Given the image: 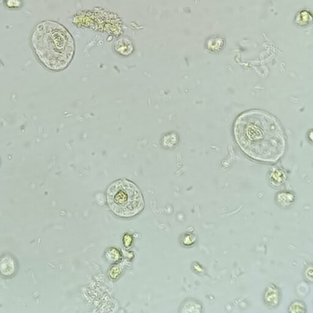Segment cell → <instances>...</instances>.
I'll return each mask as SVG.
<instances>
[{
	"label": "cell",
	"instance_id": "6da1fadb",
	"mask_svg": "<svg viewBox=\"0 0 313 313\" xmlns=\"http://www.w3.org/2000/svg\"><path fill=\"white\" fill-rule=\"evenodd\" d=\"M234 136L238 147L252 159L275 163L285 153L286 138L278 119L261 110H250L237 117Z\"/></svg>",
	"mask_w": 313,
	"mask_h": 313
},
{
	"label": "cell",
	"instance_id": "7a4b0ae2",
	"mask_svg": "<svg viewBox=\"0 0 313 313\" xmlns=\"http://www.w3.org/2000/svg\"><path fill=\"white\" fill-rule=\"evenodd\" d=\"M31 44L38 61L49 71H62L73 59V38L66 28L56 21L38 23L31 34Z\"/></svg>",
	"mask_w": 313,
	"mask_h": 313
},
{
	"label": "cell",
	"instance_id": "3957f363",
	"mask_svg": "<svg viewBox=\"0 0 313 313\" xmlns=\"http://www.w3.org/2000/svg\"><path fill=\"white\" fill-rule=\"evenodd\" d=\"M107 199L112 213L121 218L134 217L144 206L140 190L126 179L117 180L108 187Z\"/></svg>",
	"mask_w": 313,
	"mask_h": 313
},
{
	"label": "cell",
	"instance_id": "277c9868",
	"mask_svg": "<svg viewBox=\"0 0 313 313\" xmlns=\"http://www.w3.org/2000/svg\"><path fill=\"white\" fill-rule=\"evenodd\" d=\"M18 264L13 255L6 254L0 257V276L4 278H10L16 275Z\"/></svg>",
	"mask_w": 313,
	"mask_h": 313
},
{
	"label": "cell",
	"instance_id": "5b68a950",
	"mask_svg": "<svg viewBox=\"0 0 313 313\" xmlns=\"http://www.w3.org/2000/svg\"><path fill=\"white\" fill-rule=\"evenodd\" d=\"M281 295L278 288L274 284L267 286L264 293V302L267 307L275 308L280 304Z\"/></svg>",
	"mask_w": 313,
	"mask_h": 313
},
{
	"label": "cell",
	"instance_id": "8992f818",
	"mask_svg": "<svg viewBox=\"0 0 313 313\" xmlns=\"http://www.w3.org/2000/svg\"><path fill=\"white\" fill-rule=\"evenodd\" d=\"M287 175L285 170L280 168H273L269 175L270 184L274 187H280L285 184Z\"/></svg>",
	"mask_w": 313,
	"mask_h": 313
},
{
	"label": "cell",
	"instance_id": "52a82bcc",
	"mask_svg": "<svg viewBox=\"0 0 313 313\" xmlns=\"http://www.w3.org/2000/svg\"><path fill=\"white\" fill-rule=\"evenodd\" d=\"M295 195L292 192L282 191L276 195L275 200L278 206L283 209L290 208L295 201Z\"/></svg>",
	"mask_w": 313,
	"mask_h": 313
},
{
	"label": "cell",
	"instance_id": "ba28073f",
	"mask_svg": "<svg viewBox=\"0 0 313 313\" xmlns=\"http://www.w3.org/2000/svg\"><path fill=\"white\" fill-rule=\"evenodd\" d=\"M116 52L122 56H128L133 52L134 46L131 40L126 38H121L117 40L115 44Z\"/></svg>",
	"mask_w": 313,
	"mask_h": 313
},
{
	"label": "cell",
	"instance_id": "9c48e42d",
	"mask_svg": "<svg viewBox=\"0 0 313 313\" xmlns=\"http://www.w3.org/2000/svg\"><path fill=\"white\" fill-rule=\"evenodd\" d=\"M181 312L191 313H201L203 312V307L200 301L190 298L185 300L181 307Z\"/></svg>",
	"mask_w": 313,
	"mask_h": 313
},
{
	"label": "cell",
	"instance_id": "30bf717a",
	"mask_svg": "<svg viewBox=\"0 0 313 313\" xmlns=\"http://www.w3.org/2000/svg\"><path fill=\"white\" fill-rule=\"evenodd\" d=\"M198 239L196 235L194 234L185 233L180 237V244L185 247H192L196 245Z\"/></svg>",
	"mask_w": 313,
	"mask_h": 313
},
{
	"label": "cell",
	"instance_id": "8fae6325",
	"mask_svg": "<svg viewBox=\"0 0 313 313\" xmlns=\"http://www.w3.org/2000/svg\"><path fill=\"white\" fill-rule=\"evenodd\" d=\"M178 140L179 138L176 134L173 133L168 134L163 137V145L165 148H171L177 143Z\"/></svg>",
	"mask_w": 313,
	"mask_h": 313
},
{
	"label": "cell",
	"instance_id": "7c38bea8",
	"mask_svg": "<svg viewBox=\"0 0 313 313\" xmlns=\"http://www.w3.org/2000/svg\"><path fill=\"white\" fill-rule=\"evenodd\" d=\"M288 312L292 313H303L306 312L305 303L300 300H295L291 303Z\"/></svg>",
	"mask_w": 313,
	"mask_h": 313
},
{
	"label": "cell",
	"instance_id": "4fadbf2b",
	"mask_svg": "<svg viewBox=\"0 0 313 313\" xmlns=\"http://www.w3.org/2000/svg\"><path fill=\"white\" fill-rule=\"evenodd\" d=\"M4 3L7 8L11 9H18L23 5L22 0H5Z\"/></svg>",
	"mask_w": 313,
	"mask_h": 313
},
{
	"label": "cell",
	"instance_id": "5bb4252c",
	"mask_svg": "<svg viewBox=\"0 0 313 313\" xmlns=\"http://www.w3.org/2000/svg\"><path fill=\"white\" fill-rule=\"evenodd\" d=\"M192 269L195 272V273L198 274V275H203L205 273V269L203 266L198 262H195L192 264Z\"/></svg>",
	"mask_w": 313,
	"mask_h": 313
},
{
	"label": "cell",
	"instance_id": "9a60e30c",
	"mask_svg": "<svg viewBox=\"0 0 313 313\" xmlns=\"http://www.w3.org/2000/svg\"><path fill=\"white\" fill-rule=\"evenodd\" d=\"M305 277L306 280L312 283L313 281V266L310 265L307 267L305 271Z\"/></svg>",
	"mask_w": 313,
	"mask_h": 313
},
{
	"label": "cell",
	"instance_id": "2e32d148",
	"mask_svg": "<svg viewBox=\"0 0 313 313\" xmlns=\"http://www.w3.org/2000/svg\"><path fill=\"white\" fill-rule=\"evenodd\" d=\"M1 157H0V166H1Z\"/></svg>",
	"mask_w": 313,
	"mask_h": 313
}]
</instances>
